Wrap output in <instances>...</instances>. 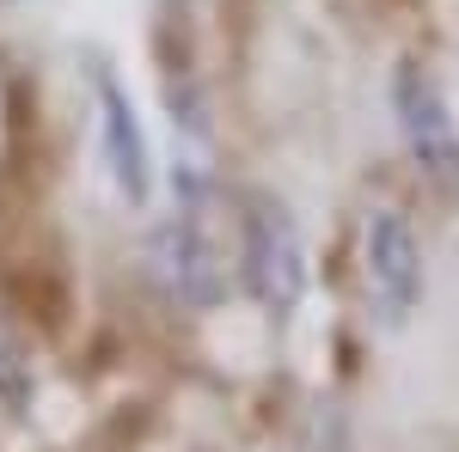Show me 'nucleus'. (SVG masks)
Returning <instances> with one entry per match:
<instances>
[{
	"label": "nucleus",
	"mask_w": 459,
	"mask_h": 452,
	"mask_svg": "<svg viewBox=\"0 0 459 452\" xmlns=\"http://www.w3.org/2000/svg\"><path fill=\"white\" fill-rule=\"evenodd\" d=\"M147 263H153V281L166 287V300L190 306V312H209L221 300V257H214V239L203 226V209L184 202V209L147 239Z\"/></svg>",
	"instance_id": "obj_4"
},
{
	"label": "nucleus",
	"mask_w": 459,
	"mask_h": 452,
	"mask_svg": "<svg viewBox=\"0 0 459 452\" xmlns=\"http://www.w3.org/2000/svg\"><path fill=\"white\" fill-rule=\"evenodd\" d=\"M318 452H355L350 447V428H343V422H331V428H325V440H318Z\"/></svg>",
	"instance_id": "obj_7"
},
{
	"label": "nucleus",
	"mask_w": 459,
	"mask_h": 452,
	"mask_svg": "<svg viewBox=\"0 0 459 452\" xmlns=\"http://www.w3.org/2000/svg\"><path fill=\"white\" fill-rule=\"evenodd\" d=\"M92 105H99V147H105L110 183H117L129 202H147V190H153V153H147L135 98L117 86V73H110V68L92 73Z\"/></svg>",
	"instance_id": "obj_5"
},
{
	"label": "nucleus",
	"mask_w": 459,
	"mask_h": 452,
	"mask_svg": "<svg viewBox=\"0 0 459 452\" xmlns=\"http://www.w3.org/2000/svg\"><path fill=\"white\" fill-rule=\"evenodd\" d=\"M239 276H246V294L270 318H294L300 300H307V239H300V220L276 196H251L246 202Z\"/></svg>",
	"instance_id": "obj_1"
},
{
	"label": "nucleus",
	"mask_w": 459,
	"mask_h": 452,
	"mask_svg": "<svg viewBox=\"0 0 459 452\" xmlns=\"http://www.w3.org/2000/svg\"><path fill=\"white\" fill-rule=\"evenodd\" d=\"M361 276H368V300L380 324H404V318L423 306L429 294V269H423V244L411 233V220L398 209H374L361 226Z\"/></svg>",
	"instance_id": "obj_3"
},
{
	"label": "nucleus",
	"mask_w": 459,
	"mask_h": 452,
	"mask_svg": "<svg viewBox=\"0 0 459 452\" xmlns=\"http://www.w3.org/2000/svg\"><path fill=\"white\" fill-rule=\"evenodd\" d=\"M37 397V367H31V348L19 343L13 324H0V410L6 416H25Z\"/></svg>",
	"instance_id": "obj_6"
},
{
	"label": "nucleus",
	"mask_w": 459,
	"mask_h": 452,
	"mask_svg": "<svg viewBox=\"0 0 459 452\" xmlns=\"http://www.w3.org/2000/svg\"><path fill=\"white\" fill-rule=\"evenodd\" d=\"M392 116H398V135H404V153L417 159V172L459 196V116L441 92V80L423 68V62H398L392 73Z\"/></svg>",
	"instance_id": "obj_2"
}]
</instances>
